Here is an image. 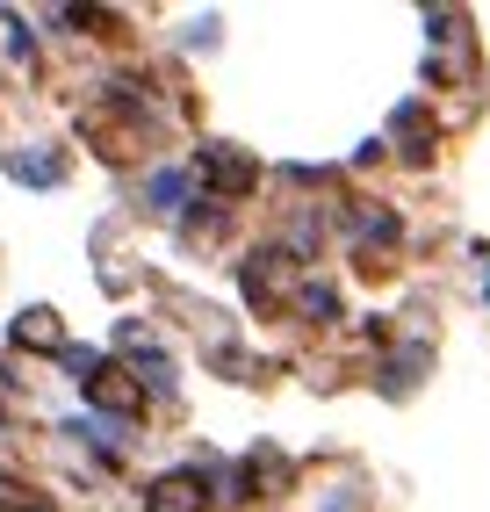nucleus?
<instances>
[{
	"instance_id": "7ed1b4c3",
	"label": "nucleus",
	"mask_w": 490,
	"mask_h": 512,
	"mask_svg": "<svg viewBox=\"0 0 490 512\" xmlns=\"http://www.w3.org/2000/svg\"><path fill=\"white\" fill-rule=\"evenodd\" d=\"M15 339H22V347H51V354H65V332H58L51 311H29V318L15 325Z\"/></svg>"
},
{
	"instance_id": "f257e3e1",
	"label": "nucleus",
	"mask_w": 490,
	"mask_h": 512,
	"mask_svg": "<svg viewBox=\"0 0 490 512\" xmlns=\"http://www.w3.org/2000/svg\"><path fill=\"white\" fill-rule=\"evenodd\" d=\"M202 174H209V188H217V195H245V188H253V159H245V152H224V145H202Z\"/></svg>"
},
{
	"instance_id": "f03ea898",
	"label": "nucleus",
	"mask_w": 490,
	"mask_h": 512,
	"mask_svg": "<svg viewBox=\"0 0 490 512\" xmlns=\"http://www.w3.org/2000/svg\"><path fill=\"white\" fill-rule=\"evenodd\" d=\"M87 390H94V404H109V412H137V404H145V390H137L130 368H101Z\"/></svg>"
},
{
	"instance_id": "20e7f679",
	"label": "nucleus",
	"mask_w": 490,
	"mask_h": 512,
	"mask_svg": "<svg viewBox=\"0 0 490 512\" xmlns=\"http://www.w3.org/2000/svg\"><path fill=\"white\" fill-rule=\"evenodd\" d=\"M188 505H202V484H195V476H166L159 498H152V512H188Z\"/></svg>"
}]
</instances>
